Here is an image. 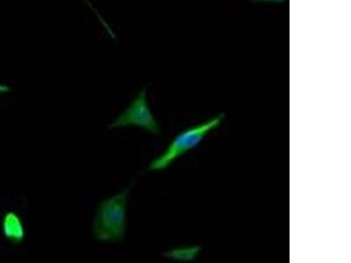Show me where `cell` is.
Instances as JSON below:
<instances>
[{"mask_svg":"<svg viewBox=\"0 0 351 263\" xmlns=\"http://www.w3.org/2000/svg\"><path fill=\"white\" fill-rule=\"evenodd\" d=\"M85 2L87 5H89V8H91L92 10L95 12L96 15H97L98 18H99V20H101V23L102 24H103V26L105 27V29L107 30V32L109 33V35L111 36L112 38L116 39V35H114V33L113 32V31H112L109 26H108V25L105 23L104 18L101 16V14H99V12L96 10L94 8H93L92 3L90 2L89 0H85Z\"/></svg>","mask_w":351,"mask_h":263,"instance_id":"8992f818","label":"cell"},{"mask_svg":"<svg viewBox=\"0 0 351 263\" xmlns=\"http://www.w3.org/2000/svg\"><path fill=\"white\" fill-rule=\"evenodd\" d=\"M127 126H136L147 130L152 134H160L159 124L155 119L148 107L147 91L145 88L142 89L129 107L109 125V128H122Z\"/></svg>","mask_w":351,"mask_h":263,"instance_id":"3957f363","label":"cell"},{"mask_svg":"<svg viewBox=\"0 0 351 263\" xmlns=\"http://www.w3.org/2000/svg\"><path fill=\"white\" fill-rule=\"evenodd\" d=\"M129 190L130 188H127L99 204L92 227L96 240L102 243L123 240L126 234Z\"/></svg>","mask_w":351,"mask_h":263,"instance_id":"6da1fadb","label":"cell"},{"mask_svg":"<svg viewBox=\"0 0 351 263\" xmlns=\"http://www.w3.org/2000/svg\"><path fill=\"white\" fill-rule=\"evenodd\" d=\"M222 117L223 114H220V116L214 117V119L209 120V122L180 133L178 136L174 138V140L170 146L168 147L167 150L151 163L148 169H166L167 167H169L174 161L178 159L182 154L197 147L208 133L212 131L213 129L220 125Z\"/></svg>","mask_w":351,"mask_h":263,"instance_id":"7a4b0ae2","label":"cell"},{"mask_svg":"<svg viewBox=\"0 0 351 263\" xmlns=\"http://www.w3.org/2000/svg\"><path fill=\"white\" fill-rule=\"evenodd\" d=\"M192 253H194V249H174L172 251L167 252L166 255L167 258L178 260V261H187L189 259L192 258Z\"/></svg>","mask_w":351,"mask_h":263,"instance_id":"5b68a950","label":"cell"},{"mask_svg":"<svg viewBox=\"0 0 351 263\" xmlns=\"http://www.w3.org/2000/svg\"><path fill=\"white\" fill-rule=\"evenodd\" d=\"M12 91L10 86L4 85V83H0V94H8Z\"/></svg>","mask_w":351,"mask_h":263,"instance_id":"52a82bcc","label":"cell"},{"mask_svg":"<svg viewBox=\"0 0 351 263\" xmlns=\"http://www.w3.org/2000/svg\"><path fill=\"white\" fill-rule=\"evenodd\" d=\"M2 232L5 239L14 244H21L26 236L23 222L14 212H6L3 217Z\"/></svg>","mask_w":351,"mask_h":263,"instance_id":"277c9868","label":"cell"}]
</instances>
